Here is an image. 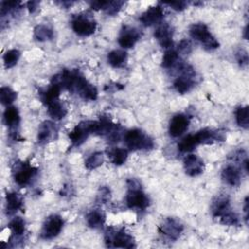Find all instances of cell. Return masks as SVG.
Returning <instances> with one entry per match:
<instances>
[{
    "label": "cell",
    "instance_id": "9c48e42d",
    "mask_svg": "<svg viewBox=\"0 0 249 249\" xmlns=\"http://www.w3.org/2000/svg\"><path fill=\"white\" fill-rule=\"evenodd\" d=\"M37 170L38 169L36 167L32 166L28 162L16 163L13 168L14 180L18 186L25 187L31 182L32 178L36 175Z\"/></svg>",
    "mask_w": 249,
    "mask_h": 249
},
{
    "label": "cell",
    "instance_id": "2e32d148",
    "mask_svg": "<svg viewBox=\"0 0 249 249\" xmlns=\"http://www.w3.org/2000/svg\"><path fill=\"white\" fill-rule=\"evenodd\" d=\"M163 18V9L160 5L152 6L148 8L141 16L140 21L145 26H151L157 23H160Z\"/></svg>",
    "mask_w": 249,
    "mask_h": 249
},
{
    "label": "cell",
    "instance_id": "7c38bea8",
    "mask_svg": "<svg viewBox=\"0 0 249 249\" xmlns=\"http://www.w3.org/2000/svg\"><path fill=\"white\" fill-rule=\"evenodd\" d=\"M184 227L182 223L175 218H167L159 227V231L161 234L168 237L169 239L176 240L182 232Z\"/></svg>",
    "mask_w": 249,
    "mask_h": 249
},
{
    "label": "cell",
    "instance_id": "f1b7e54d",
    "mask_svg": "<svg viewBox=\"0 0 249 249\" xmlns=\"http://www.w3.org/2000/svg\"><path fill=\"white\" fill-rule=\"evenodd\" d=\"M235 120L236 124L242 127L247 129L249 125V109L248 106H239L235 110Z\"/></svg>",
    "mask_w": 249,
    "mask_h": 249
},
{
    "label": "cell",
    "instance_id": "e575fe53",
    "mask_svg": "<svg viewBox=\"0 0 249 249\" xmlns=\"http://www.w3.org/2000/svg\"><path fill=\"white\" fill-rule=\"evenodd\" d=\"M20 4L21 2L19 1H3L1 3V17H5V15H8V13L19 9Z\"/></svg>",
    "mask_w": 249,
    "mask_h": 249
},
{
    "label": "cell",
    "instance_id": "d4e9b609",
    "mask_svg": "<svg viewBox=\"0 0 249 249\" xmlns=\"http://www.w3.org/2000/svg\"><path fill=\"white\" fill-rule=\"evenodd\" d=\"M126 53L123 50H114L107 55L108 63L113 67H123L126 62Z\"/></svg>",
    "mask_w": 249,
    "mask_h": 249
},
{
    "label": "cell",
    "instance_id": "8d00e7d4",
    "mask_svg": "<svg viewBox=\"0 0 249 249\" xmlns=\"http://www.w3.org/2000/svg\"><path fill=\"white\" fill-rule=\"evenodd\" d=\"M235 57L237 62L241 65V66H246L248 64V53L246 51L244 50H238L235 53Z\"/></svg>",
    "mask_w": 249,
    "mask_h": 249
},
{
    "label": "cell",
    "instance_id": "4dcf8cb0",
    "mask_svg": "<svg viewBox=\"0 0 249 249\" xmlns=\"http://www.w3.org/2000/svg\"><path fill=\"white\" fill-rule=\"evenodd\" d=\"M20 57V53L19 51L13 49V50H9L4 53L3 56V60H4V65L5 67L8 68H12L13 66H15L17 64V62L18 61Z\"/></svg>",
    "mask_w": 249,
    "mask_h": 249
},
{
    "label": "cell",
    "instance_id": "3957f363",
    "mask_svg": "<svg viewBox=\"0 0 249 249\" xmlns=\"http://www.w3.org/2000/svg\"><path fill=\"white\" fill-rule=\"evenodd\" d=\"M105 243L111 248H133L135 241L132 235L125 231L124 229L108 228L105 231Z\"/></svg>",
    "mask_w": 249,
    "mask_h": 249
},
{
    "label": "cell",
    "instance_id": "d6a6232c",
    "mask_svg": "<svg viewBox=\"0 0 249 249\" xmlns=\"http://www.w3.org/2000/svg\"><path fill=\"white\" fill-rule=\"evenodd\" d=\"M9 228L15 235H22L25 231V222L20 217H15L9 223Z\"/></svg>",
    "mask_w": 249,
    "mask_h": 249
},
{
    "label": "cell",
    "instance_id": "4316f807",
    "mask_svg": "<svg viewBox=\"0 0 249 249\" xmlns=\"http://www.w3.org/2000/svg\"><path fill=\"white\" fill-rule=\"evenodd\" d=\"M34 38L39 42L52 40L53 38V31L47 25L39 24L34 28Z\"/></svg>",
    "mask_w": 249,
    "mask_h": 249
},
{
    "label": "cell",
    "instance_id": "e0dca14e",
    "mask_svg": "<svg viewBox=\"0 0 249 249\" xmlns=\"http://www.w3.org/2000/svg\"><path fill=\"white\" fill-rule=\"evenodd\" d=\"M57 128L53 122L45 121L42 123L38 129V142L41 144L53 141L56 138Z\"/></svg>",
    "mask_w": 249,
    "mask_h": 249
},
{
    "label": "cell",
    "instance_id": "836d02e7",
    "mask_svg": "<svg viewBox=\"0 0 249 249\" xmlns=\"http://www.w3.org/2000/svg\"><path fill=\"white\" fill-rule=\"evenodd\" d=\"M177 60H178L177 51L173 49H168L162 56L161 65L163 68H170L177 62Z\"/></svg>",
    "mask_w": 249,
    "mask_h": 249
},
{
    "label": "cell",
    "instance_id": "9a60e30c",
    "mask_svg": "<svg viewBox=\"0 0 249 249\" xmlns=\"http://www.w3.org/2000/svg\"><path fill=\"white\" fill-rule=\"evenodd\" d=\"M155 38L162 48L170 49L172 47L173 29L168 23H160L154 32Z\"/></svg>",
    "mask_w": 249,
    "mask_h": 249
},
{
    "label": "cell",
    "instance_id": "f35d334b",
    "mask_svg": "<svg viewBox=\"0 0 249 249\" xmlns=\"http://www.w3.org/2000/svg\"><path fill=\"white\" fill-rule=\"evenodd\" d=\"M178 49H179V52L184 53V54H187L191 52V49H192V45H191V42L188 41V40H182L180 43H179V46H178Z\"/></svg>",
    "mask_w": 249,
    "mask_h": 249
},
{
    "label": "cell",
    "instance_id": "7a4b0ae2",
    "mask_svg": "<svg viewBox=\"0 0 249 249\" xmlns=\"http://www.w3.org/2000/svg\"><path fill=\"white\" fill-rule=\"evenodd\" d=\"M212 215L214 218L219 219L220 223L228 226L238 225V216L231 210L230 198L226 195L218 196L212 202L211 206Z\"/></svg>",
    "mask_w": 249,
    "mask_h": 249
},
{
    "label": "cell",
    "instance_id": "44dd1931",
    "mask_svg": "<svg viewBox=\"0 0 249 249\" xmlns=\"http://www.w3.org/2000/svg\"><path fill=\"white\" fill-rule=\"evenodd\" d=\"M23 204V198L22 196L16 193L11 192L7 193L6 195V211L8 215H12L16 213L18 210L21 209Z\"/></svg>",
    "mask_w": 249,
    "mask_h": 249
},
{
    "label": "cell",
    "instance_id": "484cf974",
    "mask_svg": "<svg viewBox=\"0 0 249 249\" xmlns=\"http://www.w3.org/2000/svg\"><path fill=\"white\" fill-rule=\"evenodd\" d=\"M48 113L53 119L60 120L65 117L67 110L59 100H56L48 105Z\"/></svg>",
    "mask_w": 249,
    "mask_h": 249
},
{
    "label": "cell",
    "instance_id": "5bb4252c",
    "mask_svg": "<svg viewBox=\"0 0 249 249\" xmlns=\"http://www.w3.org/2000/svg\"><path fill=\"white\" fill-rule=\"evenodd\" d=\"M190 124V119L184 114L174 115L169 122V134L172 137H178L182 135Z\"/></svg>",
    "mask_w": 249,
    "mask_h": 249
},
{
    "label": "cell",
    "instance_id": "b9f144b4",
    "mask_svg": "<svg viewBox=\"0 0 249 249\" xmlns=\"http://www.w3.org/2000/svg\"><path fill=\"white\" fill-rule=\"evenodd\" d=\"M39 4L40 3L38 1H29V2H27V8H28L29 12L34 13L37 10V8L39 7Z\"/></svg>",
    "mask_w": 249,
    "mask_h": 249
},
{
    "label": "cell",
    "instance_id": "6da1fadb",
    "mask_svg": "<svg viewBox=\"0 0 249 249\" xmlns=\"http://www.w3.org/2000/svg\"><path fill=\"white\" fill-rule=\"evenodd\" d=\"M52 84H55L61 89H67L72 92L75 91L87 100H95L97 97L96 89L78 70L63 69L61 73L53 77Z\"/></svg>",
    "mask_w": 249,
    "mask_h": 249
},
{
    "label": "cell",
    "instance_id": "52a82bcc",
    "mask_svg": "<svg viewBox=\"0 0 249 249\" xmlns=\"http://www.w3.org/2000/svg\"><path fill=\"white\" fill-rule=\"evenodd\" d=\"M96 126H97L96 121H83L79 124H77L73 128V130L69 132V138L73 143V145L75 146L82 145L90 133H95Z\"/></svg>",
    "mask_w": 249,
    "mask_h": 249
},
{
    "label": "cell",
    "instance_id": "60d3db41",
    "mask_svg": "<svg viewBox=\"0 0 249 249\" xmlns=\"http://www.w3.org/2000/svg\"><path fill=\"white\" fill-rule=\"evenodd\" d=\"M101 191V195H100V197H101V200L102 201H105L107 200L109 197H110V190L108 188H101L100 189Z\"/></svg>",
    "mask_w": 249,
    "mask_h": 249
},
{
    "label": "cell",
    "instance_id": "4fadbf2b",
    "mask_svg": "<svg viewBox=\"0 0 249 249\" xmlns=\"http://www.w3.org/2000/svg\"><path fill=\"white\" fill-rule=\"evenodd\" d=\"M141 33L140 31L132 26H124L121 31L118 42L119 45L124 49L132 48L135 43L140 39Z\"/></svg>",
    "mask_w": 249,
    "mask_h": 249
},
{
    "label": "cell",
    "instance_id": "7402d4cb",
    "mask_svg": "<svg viewBox=\"0 0 249 249\" xmlns=\"http://www.w3.org/2000/svg\"><path fill=\"white\" fill-rule=\"evenodd\" d=\"M60 90H61V88L59 86H57L55 84H51L50 87H48L47 89H45L39 92L41 101L44 104L49 105V104L53 103V101L58 100V97L60 95Z\"/></svg>",
    "mask_w": 249,
    "mask_h": 249
},
{
    "label": "cell",
    "instance_id": "ac0fdd59",
    "mask_svg": "<svg viewBox=\"0 0 249 249\" xmlns=\"http://www.w3.org/2000/svg\"><path fill=\"white\" fill-rule=\"evenodd\" d=\"M184 168L188 175L196 176L203 171L204 163L200 158L191 154L184 159Z\"/></svg>",
    "mask_w": 249,
    "mask_h": 249
},
{
    "label": "cell",
    "instance_id": "8992f818",
    "mask_svg": "<svg viewBox=\"0 0 249 249\" xmlns=\"http://www.w3.org/2000/svg\"><path fill=\"white\" fill-rule=\"evenodd\" d=\"M190 35L196 41L201 43L205 50H215L219 48V42L211 34L204 23H195L190 27Z\"/></svg>",
    "mask_w": 249,
    "mask_h": 249
},
{
    "label": "cell",
    "instance_id": "1f68e13d",
    "mask_svg": "<svg viewBox=\"0 0 249 249\" xmlns=\"http://www.w3.org/2000/svg\"><path fill=\"white\" fill-rule=\"evenodd\" d=\"M17 98V92L9 87H2L0 89V101L4 105L12 104Z\"/></svg>",
    "mask_w": 249,
    "mask_h": 249
},
{
    "label": "cell",
    "instance_id": "277c9868",
    "mask_svg": "<svg viewBox=\"0 0 249 249\" xmlns=\"http://www.w3.org/2000/svg\"><path fill=\"white\" fill-rule=\"evenodd\" d=\"M127 186L128 192L125 197L127 207L131 209L145 210L149 206L150 200L141 190L139 182L135 179H129L127 180Z\"/></svg>",
    "mask_w": 249,
    "mask_h": 249
},
{
    "label": "cell",
    "instance_id": "ffe728a7",
    "mask_svg": "<svg viewBox=\"0 0 249 249\" xmlns=\"http://www.w3.org/2000/svg\"><path fill=\"white\" fill-rule=\"evenodd\" d=\"M3 120L5 124L10 128L11 132H15L20 121L18 109L14 106H8L3 114Z\"/></svg>",
    "mask_w": 249,
    "mask_h": 249
},
{
    "label": "cell",
    "instance_id": "83f0119b",
    "mask_svg": "<svg viewBox=\"0 0 249 249\" xmlns=\"http://www.w3.org/2000/svg\"><path fill=\"white\" fill-rule=\"evenodd\" d=\"M108 157L115 165H122L127 159V151L124 148H114L108 152Z\"/></svg>",
    "mask_w": 249,
    "mask_h": 249
},
{
    "label": "cell",
    "instance_id": "cb8c5ba5",
    "mask_svg": "<svg viewBox=\"0 0 249 249\" xmlns=\"http://www.w3.org/2000/svg\"><path fill=\"white\" fill-rule=\"evenodd\" d=\"M87 223L90 228L97 229L104 225L105 214L101 209H93L87 215Z\"/></svg>",
    "mask_w": 249,
    "mask_h": 249
},
{
    "label": "cell",
    "instance_id": "5b68a950",
    "mask_svg": "<svg viewBox=\"0 0 249 249\" xmlns=\"http://www.w3.org/2000/svg\"><path fill=\"white\" fill-rule=\"evenodd\" d=\"M124 141L126 146L133 151L149 150L154 147L153 139L138 128L128 130L124 135Z\"/></svg>",
    "mask_w": 249,
    "mask_h": 249
},
{
    "label": "cell",
    "instance_id": "7bdbcfd3",
    "mask_svg": "<svg viewBox=\"0 0 249 249\" xmlns=\"http://www.w3.org/2000/svg\"><path fill=\"white\" fill-rule=\"evenodd\" d=\"M56 4H61L62 7H68L69 5L71 6L73 4V2H67V1H62V2H56Z\"/></svg>",
    "mask_w": 249,
    "mask_h": 249
},
{
    "label": "cell",
    "instance_id": "8fae6325",
    "mask_svg": "<svg viewBox=\"0 0 249 249\" xmlns=\"http://www.w3.org/2000/svg\"><path fill=\"white\" fill-rule=\"evenodd\" d=\"M63 227V220L58 215L48 217L43 224L41 230V237L44 239H52L59 234Z\"/></svg>",
    "mask_w": 249,
    "mask_h": 249
},
{
    "label": "cell",
    "instance_id": "30bf717a",
    "mask_svg": "<svg viewBox=\"0 0 249 249\" xmlns=\"http://www.w3.org/2000/svg\"><path fill=\"white\" fill-rule=\"evenodd\" d=\"M72 29L79 36H89L96 29L95 20L87 15H77L72 19Z\"/></svg>",
    "mask_w": 249,
    "mask_h": 249
},
{
    "label": "cell",
    "instance_id": "d6986e66",
    "mask_svg": "<svg viewBox=\"0 0 249 249\" xmlns=\"http://www.w3.org/2000/svg\"><path fill=\"white\" fill-rule=\"evenodd\" d=\"M222 179L226 184L231 187H237L241 181V174L235 165L229 164L222 171Z\"/></svg>",
    "mask_w": 249,
    "mask_h": 249
},
{
    "label": "cell",
    "instance_id": "74e56055",
    "mask_svg": "<svg viewBox=\"0 0 249 249\" xmlns=\"http://www.w3.org/2000/svg\"><path fill=\"white\" fill-rule=\"evenodd\" d=\"M166 5L171 7L175 11H182L187 8L188 3L186 1H171V2H166Z\"/></svg>",
    "mask_w": 249,
    "mask_h": 249
},
{
    "label": "cell",
    "instance_id": "f546056e",
    "mask_svg": "<svg viewBox=\"0 0 249 249\" xmlns=\"http://www.w3.org/2000/svg\"><path fill=\"white\" fill-rule=\"evenodd\" d=\"M103 160H104L103 153L102 152H94L93 154H91L90 156H89L86 159L85 165L88 169L92 170V169H95L98 166H100L103 163Z\"/></svg>",
    "mask_w": 249,
    "mask_h": 249
},
{
    "label": "cell",
    "instance_id": "ba28073f",
    "mask_svg": "<svg viewBox=\"0 0 249 249\" xmlns=\"http://www.w3.org/2000/svg\"><path fill=\"white\" fill-rule=\"evenodd\" d=\"M180 72L181 75L176 78L173 87L179 93L183 94L190 91L195 86L194 77L196 74L194 69L186 64H182L180 66Z\"/></svg>",
    "mask_w": 249,
    "mask_h": 249
},
{
    "label": "cell",
    "instance_id": "d590c367",
    "mask_svg": "<svg viewBox=\"0 0 249 249\" xmlns=\"http://www.w3.org/2000/svg\"><path fill=\"white\" fill-rule=\"evenodd\" d=\"M123 5H124L123 1H109L108 7H107V9L105 11L109 15H115V14H117L121 10Z\"/></svg>",
    "mask_w": 249,
    "mask_h": 249
},
{
    "label": "cell",
    "instance_id": "ab89813d",
    "mask_svg": "<svg viewBox=\"0 0 249 249\" xmlns=\"http://www.w3.org/2000/svg\"><path fill=\"white\" fill-rule=\"evenodd\" d=\"M109 1H92L90 2V8L93 10H106Z\"/></svg>",
    "mask_w": 249,
    "mask_h": 249
},
{
    "label": "cell",
    "instance_id": "603a6c76",
    "mask_svg": "<svg viewBox=\"0 0 249 249\" xmlns=\"http://www.w3.org/2000/svg\"><path fill=\"white\" fill-rule=\"evenodd\" d=\"M202 144L198 132L195 134H188L178 143V150L182 153L193 151L197 145Z\"/></svg>",
    "mask_w": 249,
    "mask_h": 249
}]
</instances>
